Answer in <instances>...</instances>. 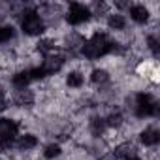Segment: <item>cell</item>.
Masks as SVG:
<instances>
[{
  "mask_svg": "<svg viewBox=\"0 0 160 160\" xmlns=\"http://www.w3.org/2000/svg\"><path fill=\"white\" fill-rule=\"evenodd\" d=\"M111 51V38L104 30H94L89 40L81 45V57L87 60H98L108 57Z\"/></svg>",
  "mask_w": 160,
  "mask_h": 160,
  "instance_id": "obj_1",
  "label": "cell"
},
{
  "mask_svg": "<svg viewBox=\"0 0 160 160\" xmlns=\"http://www.w3.org/2000/svg\"><path fill=\"white\" fill-rule=\"evenodd\" d=\"M19 27H21V32H23L25 36H30V38L43 36V32H45V28H47L43 15H40V12H38L36 8H27V10L21 13Z\"/></svg>",
  "mask_w": 160,
  "mask_h": 160,
  "instance_id": "obj_2",
  "label": "cell"
},
{
  "mask_svg": "<svg viewBox=\"0 0 160 160\" xmlns=\"http://www.w3.org/2000/svg\"><path fill=\"white\" fill-rule=\"evenodd\" d=\"M134 115L138 119H151V117H158V100L154 98L152 92L149 91H141L136 92L134 96Z\"/></svg>",
  "mask_w": 160,
  "mask_h": 160,
  "instance_id": "obj_3",
  "label": "cell"
},
{
  "mask_svg": "<svg viewBox=\"0 0 160 160\" xmlns=\"http://www.w3.org/2000/svg\"><path fill=\"white\" fill-rule=\"evenodd\" d=\"M64 19H66L68 25L79 27V25L91 23V21L94 19V15H92L91 6L81 4V2H72V4H68V8H66V12H64Z\"/></svg>",
  "mask_w": 160,
  "mask_h": 160,
  "instance_id": "obj_4",
  "label": "cell"
},
{
  "mask_svg": "<svg viewBox=\"0 0 160 160\" xmlns=\"http://www.w3.org/2000/svg\"><path fill=\"white\" fill-rule=\"evenodd\" d=\"M21 124L12 119V117H0V141H2L6 147H12L19 136Z\"/></svg>",
  "mask_w": 160,
  "mask_h": 160,
  "instance_id": "obj_5",
  "label": "cell"
},
{
  "mask_svg": "<svg viewBox=\"0 0 160 160\" xmlns=\"http://www.w3.org/2000/svg\"><path fill=\"white\" fill-rule=\"evenodd\" d=\"M64 62H66V55H64V53L55 51L53 55L45 57V58H43V62H42L40 66H42V70L45 72V75H47V77H51V75H55V73H58V72L62 70Z\"/></svg>",
  "mask_w": 160,
  "mask_h": 160,
  "instance_id": "obj_6",
  "label": "cell"
},
{
  "mask_svg": "<svg viewBox=\"0 0 160 160\" xmlns=\"http://www.w3.org/2000/svg\"><path fill=\"white\" fill-rule=\"evenodd\" d=\"M113 154H115L119 160H134V158L139 156V149H138V145L132 143V141H121L119 145H115Z\"/></svg>",
  "mask_w": 160,
  "mask_h": 160,
  "instance_id": "obj_7",
  "label": "cell"
},
{
  "mask_svg": "<svg viewBox=\"0 0 160 160\" xmlns=\"http://www.w3.org/2000/svg\"><path fill=\"white\" fill-rule=\"evenodd\" d=\"M128 15L136 25H147L151 21V10L145 4H130Z\"/></svg>",
  "mask_w": 160,
  "mask_h": 160,
  "instance_id": "obj_8",
  "label": "cell"
},
{
  "mask_svg": "<svg viewBox=\"0 0 160 160\" xmlns=\"http://www.w3.org/2000/svg\"><path fill=\"white\" fill-rule=\"evenodd\" d=\"M138 139H139V143H141L143 147L154 149V147L158 145V141H160V132H158L156 126H145V128L139 132Z\"/></svg>",
  "mask_w": 160,
  "mask_h": 160,
  "instance_id": "obj_9",
  "label": "cell"
},
{
  "mask_svg": "<svg viewBox=\"0 0 160 160\" xmlns=\"http://www.w3.org/2000/svg\"><path fill=\"white\" fill-rule=\"evenodd\" d=\"M38 143H40V139H38V136L36 134H30V132H25V134H19L17 136V139H15V147H17V151H32V149H36L38 147Z\"/></svg>",
  "mask_w": 160,
  "mask_h": 160,
  "instance_id": "obj_10",
  "label": "cell"
},
{
  "mask_svg": "<svg viewBox=\"0 0 160 160\" xmlns=\"http://www.w3.org/2000/svg\"><path fill=\"white\" fill-rule=\"evenodd\" d=\"M106 25L109 30H115V32H121L126 28L128 21H126V15L122 12H109L108 13V19H106Z\"/></svg>",
  "mask_w": 160,
  "mask_h": 160,
  "instance_id": "obj_11",
  "label": "cell"
},
{
  "mask_svg": "<svg viewBox=\"0 0 160 160\" xmlns=\"http://www.w3.org/2000/svg\"><path fill=\"white\" fill-rule=\"evenodd\" d=\"M32 83L30 79V73H28V68H23V70H17L12 73V85L21 91V89H28V85Z\"/></svg>",
  "mask_w": 160,
  "mask_h": 160,
  "instance_id": "obj_12",
  "label": "cell"
},
{
  "mask_svg": "<svg viewBox=\"0 0 160 160\" xmlns=\"http://www.w3.org/2000/svg\"><path fill=\"white\" fill-rule=\"evenodd\" d=\"M64 83L68 89H83L85 85V75L83 72H79V70H70L64 77Z\"/></svg>",
  "mask_w": 160,
  "mask_h": 160,
  "instance_id": "obj_13",
  "label": "cell"
},
{
  "mask_svg": "<svg viewBox=\"0 0 160 160\" xmlns=\"http://www.w3.org/2000/svg\"><path fill=\"white\" fill-rule=\"evenodd\" d=\"M36 51H38L40 55H43V58H45V57H49V55H53V53L57 51V42H55L53 38L42 36V38L36 42Z\"/></svg>",
  "mask_w": 160,
  "mask_h": 160,
  "instance_id": "obj_14",
  "label": "cell"
},
{
  "mask_svg": "<svg viewBox=\"0 0 160 160\" xmlns=\"http://www.w3.org/2000/svg\"><path fill=\"white\" fill-rule=\"evenodd\" d=\"M106 130H108V126H106V121H104V117H92L91 121H89V132L92 134V138H102L104 134H106Z\"/></svg>",
  "mask_w": 160,
  "mask_h": 160,
  "instance_id": "obj_15",
  "label": "cell"
},
{
  "mask_svg": "<svg viewBox=\"0 0 160 160\" xmlns=\"http://www.w3.org/2000/svg\"><path fill=\"white\" fill-rule=\"evenodd\" d=\"M109 79H111V75L106 68H94L91 72V83L96 85V87H102V85L109 83Z\"/></svg>",
  "mask_w": 160,
  "mask_h": 160,
  "instance_id": "obj_16",
  "label": "cell"
},
{
  "mask_svg": "<svg viewBox=\"0 0 160 160\" xmlns=\"http://www.w3.org/2000/svg\"><path fill=\"white\" fill-rule=\"evenodd\" d=\"M36 100V94L30 91V89H21V91H15V104L17 106H32Z\"/></svg>",
  "mask_w": 160,
  "mask_h": 160,
  "instance_id": "obj_17",
  "label": "cell"
},
{
  "mask_svg": "<svg viewBox=\"0 0 160 160\" xmlns=\"http://www.w3.org/2000/svg\"><path fill=\"white\" fill-rule=\"evenodd\" d=\"M42 154H43V158H45V160H57L58 156H62V145H60V143H57V141L47 143V145L43 147Z\"/></svg>",
  "mask_w": 160,
  "mask_h": 160,
  "instance_id": "obj_18",
  "label": "cell"
},
{
  "mask_svg": "<svg viewBox=\"0 0 160 160\" xmlns=\"http://www.w3.org/2000/svg\"><path fill=\"white\" fill-rule=\"evenodd\" d=\"M15 36H17V30L13 25L0 23V43H10L12 40H15Z\"/></svg>",
  "mask_w": 160,
  "mask_h": 160,
  "instance_id": "obj_19",
  "label": "cell"
},
{
  "mask_svg": "<svg viewBox=\"0 0 160 160\" xmlns=\"http://www.w3.org/2000/svg\"><path fill=\"white\" fill-rule=\"evenodd\" d=\"M145 43H147V49L151 51V55H152V58H158V53H160V43H158V36H156V32H152V34H149L147 38H145Z\"/></svg>",
  "mask_w": 160,
  "mask_h": 160,
  "instance_id": "obj_20",
  "label": "cell"
},
{
  "mask_svg": "<svg viewBox=\"0 0 160 160\" xmlns=\"http://www.w3.org/2000/svg\"><path fill=\"white\" fill-rule=\"evenodd\" d=\"M100 160H119V158H117V156L113 154V151H111V152H104V154L100 156Z\"/></svg>",
  "mask_w": 160,
  "mask_h": 160,
  "instance_id": "obj_21",
  "label": "cell"
},
{
  "mask_svg": "<svg viewBox=\"0 0 160 160\" xmlns=\"http://www.w3.org/2000/svg\"><path fill=\"white\" fill-rule=\"evenodd\" d=\"M6 149H8V147H6L2 141H0V154H4V151H6Z\"/></svg>",
  "mask_w": 160,
  "mask_h": 160,
  "instance_id": "obj_22",
  "label": "cell"
}]
</instances>
